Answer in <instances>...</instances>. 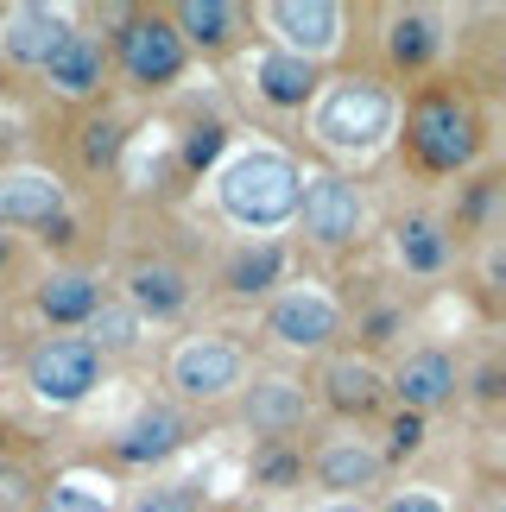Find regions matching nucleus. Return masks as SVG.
Returning <instances> with one entry per match:
<instances>
[{
	"label": "nucleus",
	"mask_w": 506,
	"mask_h": 512,
	"mask_svg": "<svg viewBox=\"0 0 506 512\" xmlns=\"http://www.w3.org/2000/svg\"><path fill=\"white\" fill-rule=\"evenodd\" d=\"M298 165L285 159V152H272V146H253L241 152L235 165H228L216 177V203L228 222H241V228H279L298 215Z\"/></svg>",
	"instance_id": "f257e3e1"
},
{
	"label": "nucleus",
	"mask_w": 506,
	"mask_h": 512,
	"mask_svg": "<svg viewBox=\"0 0 506 512\" xmlns=\"http://www.w3.org/2000/svg\"><path fill=\"white\" fill-rule=\"evenodd\" d=\"M399 121V108H393V95H386L380 83H361V76H348V83L336 89H323V102H317V140L323 146H336V152H374L386 133H393Z\"/></svg>",
	"instance_id": "f03ea898"
},
{
	"label": "nucleus",
	"mask_w": 506,
	"mask_h": 512,
	"mask_svg": "<svg viewBox=\"0 0 506 512\" xmlns=\"http://www.w3.org/2000/svg\"><path fill=\"white\" fill-rule=\"evenodd\" d=\"M405 140H412L424 171H462L481 146V127L456 95H424L412 108V121H405Z\"/></svg>",
	"instance_id": "7ed1b4c3"
},
{
	"label": "nucleus",
	"mask_w": 506,
	"mask_h": 512,
	"mask_svg": "<svg viewBox=\"0 0 506 512\" xmlns=\"http://www.w3.org/2000/svg\"><path fill=\"white\" fill-rule=\"evenodd\" d=\"M26 386L38 405H83L95 386H102V354H95L83 336H51L26 354Z\"/></svg>",
	"instance_id": "20e7f679"
},
{
	"label": "nucleus",
	"mask_w": 506,
	"mask_h": 512,
	"mask_svg": "<svg viewBox=\"0 0 506 512\" xmlns=\"http://www.w3.org/2000/svg\"><path fill=\"white\" fill-rule=\"evenodd\" d=\"M184 38L171 32V19L165 13H133L127 26H121V70L133 76V83H146V89H165V83H178L184 76Z\"/></svg>",
	"instance_id": "39448f33"
},
{
	"label": "nucleus",
	"mask_w": 506,
	"mask_h": 512,
	"mask_svg": "<svg viewBox=\"0 0 506 512\" xmlns=\"http://www.w3.org/2000/svg\"><path fill=\"white\" fill-rule=\"evenodd\" d=\"M298 215H304V234L317 247H348L361 234L367 222V203H361V190L348 184V177H310V184L298 190Z\"/></svg>",
	"instance_id": "423d86ee"
},
{
	"label": "nucleus",
	"mask_w": 506,
	"mask_h": 512,
	"mask_svg": "<svg viewBox=\"0 0 506 512\" xmlns=\"http://www.w3.org/2000/svg\"><path fill=\"white\" fill-rule=\"evenodd\" d=\"M247 373V354L222 336H190L178 354H171V386L184 392V399H222V392H235Z\"/></svg>",
	"instance_id": "0eeeda50"
},
{
	"label": "nucleus",
	"mask_w": 506,
	"mask_h": 512,
	"mask_svg": "<svg viewBox=\"0 0 506 512\" xmlns=\"http://www.w3.org/2000/svg\"><path fill=\"white\" fill-rule=\"evenodd\" d=\"M336 329H342V310H336V298H323L317 285H291L266 310V336L285 342V348H323Z\"/></svg>",
	"instance_id": "6e6552de"
},
{
	"label": "nucleus",
	"mask_w": 506,
	"mask_h": 512,
	"mask_svg": "<svg viewBox=\"0 0 506 512\" xmlns=\"http://www.w3.org/2000/svg\"><path fill=\"white\" fill-rule=\"evenodd\" d=\"M70 32H76V19L64 7H38V0L7 7V19H0V45H7V57H13V64H38V70L64 51Z\"/></svg>",
	"instance_id": "1a4fd4ad"
},
{
	"label": "nucleus",
	"mask_w": 506,
	"mask_h": 512,
	"mask_svg": "<svg viewBox=\"0 0 506 512\" xmlns=\"http://www.w3.org/2000/svg\"><path fill=\"white\" fill-rule=\"evenodd\" d=\"M64 184L38 165H13L0 171V228H51L64 215Z\"/></svg>",
	"instance_id": "9d476101"
},
{
	"label": "nucleus",
	"mask_w": 506,
	"mask_h": 512,
	"mask_svg": "<svg viewBox=\"0 0 506 512\" xmlns=\"http://www.w3.org/2000/svg\"><path fill=\"white\" fill-rule=\"evenodd\" d=\"M266 19H272V32L285 38L279 51L310 57V64L342 45V7H329V0H272Z\"/></svg>",
	"instance_id": "9b49d317"
},
{
	"label": "nucleus",
	"mask_w": 506,
	"mask_h": 512,
	"mask_svg": "<svg viewBox=\"0 0 506 512\" xmlns=\"http://www.w3.org/2000/svg\"><path fill=\"white\" fill-rule=\"evenodd\" d=\"M184 437H190V424H184V411H178V405H140L121 430H114V456L133 462V468H146V462L178 456Z\"/></svg>",
	"instance_id": "f8f14e48"
},
{
	"label": "nucleus",
	"mask_w": 506,
	"mask_h": 512,
	"mask_svg": "<svg viewBox=\"0 0 506 512\" xmlns=\"http://www.w3.org/2000/svg\"><path fill=\"white\" fill-rule=\"evenodd\" d=\"M393 392H399V405L412 411V418H424V411H437V405L456 399V361H450L443 348L405 354L399 373H393Z\"/></svg>",
	"instance_id": "ddd939ff"
},
{
	"label": "nucleus",
	"mask_w": 506,
	"mask_h": 512,
	"mask_svg": "<svg viewBox=\"0 0 506 512\" xmlns=\"http://www.w3.org/2000/svg\"><path fill=\"white\" fill-rule=\"evenodd\" d=\"M380 468H386V456H380L374 443H361V437H329V443L317 449V481H323L336 500L361 494V487H374Z\"/></svg>",
	"instance_id": "4468645a"
},
{
	"label": "nucleus",
	"mask_w": 506,
	"mask_h": 512,
	"mask_svg": "<svg viewBox=\"0 0 506 512\" xmlns=\"http://www.w3.org/2000/svg\"><path fill=\"white\" fill-rule=\"evenodd\" d=\"M45 76H51L57 95H95V89H102V76H108V45L95 32H70L64 51L45 64Z\"/></svg>",
	"instance_id": "2eb2a0df"
},
{
	"label": "nucleus",
	"mask_w": 506,
	"mask_h": 512,
	"mask_svg": "<svg viewBox=\"0 0 506 512\" xmlns=\"http://www.w3.org/2000/svg\"><path fill=\"white\" fill-rule=\"evenodd\" d=\"M253 89H260L272 108H304L310 95H317V64H310V57H291V51H260L253 57Z\"/></svg>",
	"instance_id": "dca6fc26"
},
{
	"label": "nucleus",
	"mask_w": 506,
	"mask_h": 512,
	"mask_svg": "<svg viewBox=\"0 0 506 512\" xmlns=\"http://www.w3.org/2000/svg\"><path fill=\"white\" fill-rule=\"evenodd\" d=\"M247 424L260 430V437H285V430H298L304 424V386L285 380V373L253 380V392H247Z\"/></svg>",
	"instance_id": "f3484780"
},
{
	"label": "nucleus",
	"mask_w": 506,
	"mask_h": 512,
	"mask_svg": "<svg viewBox=\"0 0 506 512\" xmlns=\"http://www.w3.org/2000/svg\"><path fill=\"white\" fill-rule=\"evenodd\" d=\"M190 304V279L178 266H133L127 272V310L133 317H178V310Z\"/></svg>",
	"instance_id": "a211bd4d"
},
{
	"label": "nucleus",
	"mask_w": 506,
	"mask_h": 512,
	"mask_svg": "<svg viewBox=\"0 0 506 512\" xmlns=\"http://www.w3.org/2000/svg\"><path fill=\"white\" fill-rule=\"evenodd\" d=\"M323 392H329V405H336L342 418H367V411L386 399V380H380L374 361H355V354H342V361H329Z\"/></svg>",
	"instance_id": "6ab92c4d"
},
{
	"label": "nucleus",
	"mask_w": 506,
	"mask_h": 512,
	"mask_svg": "<svg viewBox=\"0 0 506 512\" xmlns=\"http://www.w3.org/2000/svg\"><path fill=\"white\" fill-rule=\"evenodd\" d=\"M38 310H45L51 323H89L95 310H102V285H95L89 272H51V279L38 285Z\"/></svg>",
	"instance_id": "aec40b11"
},
{
	"label": "nucleus",
	"mask_w": 506,
	"mask_h": 512,
	"mask_svg": "<svg viewBox=\"0 0 506 512\" xmlns=\"http://www.w3.org/2000/svg\"><path fill=\"white\" fill-rule=\"evenodd\" d=\"M235 7H228V0H184L178 13H171V32L184 38V51L197 45V51H222L228 38H235Z\"/></svg>",
	"instance_id": "412c9836"
},
{
	"label": "nucleus",
	"mask_w": 506,
	"mask_h": 512,
	"mask_svg": "<svg viewBox=\"0 0 506 512\" xmlns=\"http://www.w3.org/2000/svg\"><path fill=\"white\" fill-rule=\"evenodd\" d=\"M393 247H399V266L418 272V279H437V272L450 266V234H443L431 215H412V222H399Z\"/></svg>",
	"instance_id": "4be33fe9"
},
{
	"label": "nucleus",
	"mask_w": 506,
	"mask_h": 512,
	"mask_svg": "<svg viewBox=\"0 0 506 512\" xmlns=\"http://www.w3.org/2000/svg\"><path fill=\"white\" fill-rule=\"evenodd\" d=\"M279 272H285V247L279 241H253V247H241L235 260H228V291H235V298H260V291L279 285Z\"/></svg>",
	"instance_id": "5701e85b"
},
{
	"label": "nucleus",
	"mask_w": 506,
	"mask_h": 512,
	"mask_svg": "<svg viewBox=\"0 0 506 512\" xmlns=\"http://www.w3.org/2000/svg\"><path fill=\"white\" fill-rule=\"evenodd\" d=\"M38 512H114V500H108V481H95V475H64V481L45 487Z\"/></svg>",
	"instance_id": "b1692460"
},
{
	"label": "nucleus",
	"mask_w": 506,
	"mask_h": 512,
	"mask_svg": "<svg viewBox=\"0 0 506 512\" xmlns=\"http://www.w3.org/2000/svg\"><path fill=\"white\" fill-rule=\"evenodd\" d=\"M89 329V348L95 354H102V361H108V354H121V348H133V342H140V317H133V310H121V304H102V310H95V317L83 323Z\"/></svg>",
	"instance_id": "393cba45"
},
{
	"label": "nucleus",
	"mask_w": 506,
	"mask_h": 512,
	"mask_svg": "<svg viewBox=\"0 0 506 512\" xmlns=\"http://www.w3.org/2000/svg\"><path fill=\"white\" fill-rule=\"evenodd\" d=\"M386 51L399 57V64H424V57L437 51V26L424 13H393V32H386Z\"/></svg>",
	"instance_id": "a878e982"
},
{
	"label": "nucleus",
	"mask_w": 506,
	"mask_h": 512,
	"mask_svg": "<svg viewBox=\"0 0 506 512\" xmlns=\"http://www.w3.org/2000/svg\"><path fill=\"white\" fill-rule=\"evenodd\" d=\"M222 146H228V127L222 121H197V127L184 133V165L190 171H209V165L222 159Z\"/></svg>",
	"instance_id": "bb28decb"
},
{
	"label": "nucleus",
	"mask_w": 506,
	"mask_h": 512,
	"mask_svg": "<svg viewBox=\"0 0 506 512\" xmlns=\"http://www.w3.org/2000/svg\"><path fill=\"white\" fill-rule=\"evenodd\" d=\"M121 146H127V133H121V121H89L83 127V165H114L121 159Z\"/></svg>",
	"instance_id": "cd10ccee"
},
{
	"label": "nucleus",
	"mask_w": 506,
	"mask_h": 512,
	"mask_svg": "<svg viewBox=\"0 0 506 512\" xmlns=\"http://www.w3.org/2000/svg\"><path fill=\"white\" fill-rule=\"evenodd\" d=\"M127 512H197V494L190 487H146Z\"/></svg>",
	"instance_id": "c85d7f7f"
},
{
	"label": "nucleus",
	"mask_w": 506,
	"mask_h": 512,
	"mask_svg": "<svg viewBox=\"0 0 506 512\" xmlns=\"http://www.w3.org/2000/svg\"><path fill=\"white\" fill-rule=\"evenodd\" d=\"M386 437H393V456H412V449L424 443V418H412V411H399Z\"/></svg>",
	"instance_id": "c756f323"
},
{
	"label": "nucleus",
	"mask_w": 506,
	"mask_h": 512,
	"mask_svg": "<svg viewBox=\"0 0 506 512\" xmlns=\"http://www.w3.org/2000/svg\"><path fill=\"white\" fill-rule=\"evenodd\" d=\"M380 512H450V506H443L437 494H418V487H405V494H393Z\"/></svg>",
	"instance_id": "7c9ffc66"
},
{
	"label": "nucleus",
	"mask_w": 506,
	"mask_h": 512,
	"mask_svg": "<svg viewBox=\"0 0 506 512\" xmlns=\"http://www.w3.org/2000/svg\"><path fill=\"white\" fill-rule=\"evenodd\" d=\"M291 475H298V462H291V456H260V481H272V487H285Z\"/></svg>",
	"instance_id": "2f4dec72"
},
{
	"label": "nucleus",
	"mask_w": 506,
	"mask_h": 512,
	"mask_svg": "<svg viewBox=\"0 0 506 512\" xmlns=\"http://www.w3.org/2000/svg\"><path fill=\"white\" fill-rule=\"evenodd\" d=\"M323 512H367V506H361V500H329Z\"/></svg>",
	"instance_id": "473e14b6"
},
{
	"label": "nucleus",
	"mask_w": 506,
	"mask_h": 512,
	"mask_svg": "<svg viewBox=\"0 0 506 512\" xmlns=\"http://www.w3.org/2000/svg\"><path fill=\"white\" fill-rule=\"evenodd\" d=\"M13 260V241H7V234H0V266H7Z\"/></svg>",
	"instance_id": "72a5a7b5"
},
{
	"label": "nucleus",
	"mask_w": 506,
	"mask_h": 512,
	"mask_svg": "<svg viewBox=\"0 0 506 512\" xmlns=\"http://www.w3.org/2000/svg\"><path fill=\"white\" fill-rule=\"evenodd\" d=\"M488 512H506V506H488Z\"/></svg>",
	"instance_id": "f704fd0d"
}]
</instances>
